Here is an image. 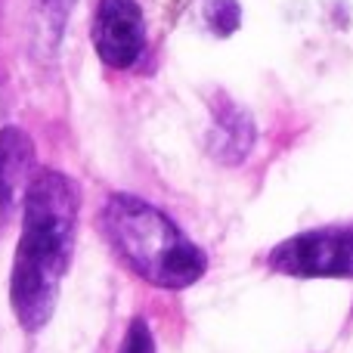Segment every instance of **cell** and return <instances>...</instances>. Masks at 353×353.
<instances>
[{"label": "cell", "mask_w": 353, "mask_h": 353, "mask_svg": "<svg viewBox=\"0 0 353 353\" xmlns=\"http://www.w3.org/2000/svg\"><path fill=\"white\" fill-rule=\"evenodd\" d=\"M22 239L12 261L10 301L22 329L37 332L56 310L78 232V189L65 174L41 168L22 201Z\"/></svg>", "instance_id": "obj_1"}, {"label": "cell", "mask_w": 353, "mask_h": 353, "mask_svg": "<svg viewBox=\"0 0 353 353\" xmlns=\"http://www.w3.org/2000/svg\"><path fill=\"white\" fill-rule=\"evenodd\" d=\"M118 353H155V341H152V332H149V325L143 323V319H134L128 329V335H124V344Z\"/></svg>", "instance_id": "obj_8"}, {"label": "cell", "mask_w": 353, "mask_h": 353, "mask_svg": "<svg viewBox=\"0 0 353 353\" xmlns=\"http://www.w3.org/2000/svg\"><path fill=\"white\" fill-rule=\"evenodd\" d=\"M93 50L109 68H130L146 47V25L137 0H99L90 25Z\"/></svg>", "instance_id": "obj_4"}, {"label": "cell", "mask_w": 353, "mask_h": 353, "mask_svg": "<svg viewBox=\"0 0 353 353\" xmlns=\"http://www.w3.org/2000/svg\"><path fill=\"white\" fill-rule=\"evenodd\" d=\"M201 12H205L208 28H211L217 37H230L232 31L239 28V22H242L239 0H205Z\"/></svg>", "instance_id": "obj_7"}, {"label": "cell", "mask_w": 353, "mask_h": 353, "mask_svg": "<svg viewBox=\"0 0 353 353\" xmlns=\"http://www.w3.org/2000/svg\"><path fill=\"white\" fill-rule=\"evenodd\" d=\"M34 165V143L19 128L0 130V220L10 217L16 195L25 192Z\"/></svg>", "instance_id": "obj_5"}, {"label": "cell", "mask_w": 353, "mask_h": 353, "mask_svg": "<svg viewBox=\"0 0 353 353\" xmlns=\"http://www.w3.org/2000/svg\"><path fill=\"white\" fill-rule=\"evenodd\" d=\"M103 232L121 263L159 288H186L208 267L199 245L165 211L137 195H112L103 211Z\"/></svg>", "instance_id": "obj_2"}, {"label": "cell", "mask_w": 353, "mask_h": 353, "mask_svg": "<svg viewBox=\"0 0 353 353\" xmlns=\"http://www.w3.org/2000/svg\"><path fill=\"white\" fill-rule=\"evenodd\" d=\"M254 146V121L248 112L226 99L214 109V130H211V155L223 165H239Z\"/></svg>", "instance_id": "obj_6"}, {"label": "cell", "mask_w": 353, "mask_h": 353, "mask_svg": "<svg viewBox=\"0 0 353 353\" xmlns=\"http://www.w3.org/2000/svg\"><path fill=\"white\" fill-rule=\"evenodd\" d=\"M72 6V0H43V19H47L50 31H53V41L59 37V28L65 22V12Z\"/></svg>", "instance_id": "obj_9"}, {"label": "cell", "mask_w": 353, "mask_h": 353, "mask_svg": "<svg viewBox=\"0 0 353 353\" xmlns=\"http://www.w3.org/2000/svg\"><path fill=\"white\" fill-rule=\"evenodd\" d=\"M273 270L298 279L353 276V230H313L285 239L270 254Z\"/></svg>", "instance_id": "obj_3"}]
</instances>
